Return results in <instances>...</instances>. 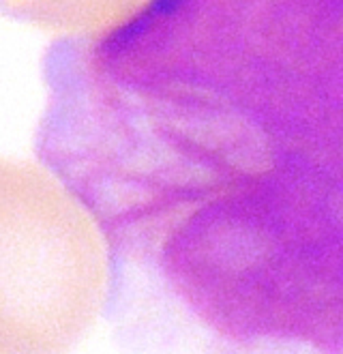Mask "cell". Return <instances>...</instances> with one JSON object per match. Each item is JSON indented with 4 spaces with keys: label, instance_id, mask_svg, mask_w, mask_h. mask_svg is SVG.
<instances>
[{
    "label": "cell",
    "instance_id": "obj_1",
    "mask_svg": "<svg viewBox=\"0 0 343 354\" xmlns=\"http://www.w3.org/2000/svg\"><path fill=\"white\" fill-rule=\"evenodd\" d=\"M43 165L234 354H343V0H150L43 56Z\"/></svg>",
    "mask_w": 343,
    "mask_h": 354
},
{
    "label": "cell",
    "instance_id": "obj_2",
    "mask_svg": "<svg viewBox=\"0 0 343 354\" xmlns=\"http://www.w3.org/2000/svg\"><path fill=\"white\" fill-rule=\"evenodd\" d=\"M105 239L54 174L0 157V354H67L107 295Z\"/></svg>",
    "mask_w": 343,
    "mask_h": 354
},
{
    "label": "cell",
    "instance_id": "obj_3",
    "mask_svg": "<svg viewBox=\"0 0 343 354\" xmlns=\"http://www.w3.org/2000/svg\"><path fill=\"white\" fill-rule=\"evenodd\" d=\"M150 0H0V13L67 37L105 35L136 17Z\"/></svg>",
    "mask_w": 343,
    "mask_h": 354
}]
</instances>
